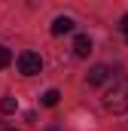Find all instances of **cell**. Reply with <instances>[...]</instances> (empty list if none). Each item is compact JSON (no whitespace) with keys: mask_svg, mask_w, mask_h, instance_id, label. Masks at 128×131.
<instances>
[{"mask_svg":"<svg viewBox=\"0 0 128 131\" xmlns=\"http://www.w3.org/2000/svg\"><path fill=\"white\" fill-rule=\"evenodd\" d=\"M58 98H61V92H58V89H49V92L43 95V104H46V107H55Z\"/></svg>","mask_w":128,"mask_h":131,"instance_id":"cell-7","label":"cell"},{"mask_svg":"<svg viewBox=\"0 0 128 131\" xmlns=\"http://www.w3.org/2000/svg\"><path fill=\"white\" fill-rule=\"evenodd\" d=\"M49 131H58V128H49Z\"/></svg>","mask_w":128,"mask_h":131,"instance_id":"cell-10","label":"cell"},{"mask_svg":"<svg viewBox=\"0 0 128 131\" xmlns=\"http://www.w3.org/2000/svg\"><path fill=\"white\" fill-rule=\"evenodd\" d=\"M9 131H15V128H9Z\"/></svg>","mask_w":128,"mask_h":131,"instance_id":"cell-11","label":"cell"},{"mask_svg":"<svg viewBox=\"0 0 128 131\" xmlns=\"http://www.w3.org/2000/svg\"><path fill=\"white\" fill-rule=\"evenodd\" d=\"M18 70H22L25 76H37V73L43 70V58H40L37 52H22V55H18Z\"/></svg>","mask_w":128,"mask_h":131,"instance_id":"cell-2","label":"cell"},{"mask_svg":"<svg viewBox=\"0 0 128 131\" xmlns=\"http://www.w3.org/2000/svg\"><path fill=\"white\" fill-rule=\"evenodd\" d=\"M86 79H89V85H101V82H107V79H110V67H104V64L92 67Z\"/></svg>","mask_w":128,"mask_h":131,"instance_id":"cell-3","label":"cell"},{"mask_svg":"<svg viewBox=\"0 0 128 131\" xmlns=\"http://www.w3.org/2000/svg\"><path fill=\"white\" fill-rule=\"evenodd\" d=\"M73 31V18H67V15H58L55 21H52V34L55 37H61V34H70Z\"/></svg>","mask_w":128,"mask_h":131,"instance_id":"cell-4","label":"cell"},{"mask_svg":"<svg viewBox=\"0 0 128 131\" xmlns=\"http://www.w3.org/2000/svg\"><path fill=\"white\" fill-rule=\"evenodd\" d=\"M104 110H110V113H128V76L122 79H116L107 92H104Z\"/></svg>","mask_w":128,"mask_h":131,"instance_id":"cell-1","label":"cell"},{"mask_svg":"<svg viewBox=\"0 0 128 131\" xmlns=\"http://www.w3.org/2000/svg\"><path fill=\"white\" fill-rule=\"evenodd\" d=\"M119 28H122V34H125V40H128V15H122V25Z\"/></svg>","mask_w":128,"mask_h":131,"instance_id":"cell-9","label":"cell"},{"mask_svg":"<svg viewBox=\"0 0 128 131\" xmlns=\"http://www.w3.org/2000/svg\"><path fill=\"white\" fill-rule=\"evenodd\" d=\"M73 52H76V55H79V58H86V55H89V52H92V40H89V37H86V34H79V37H76V40H73Z\"/></svg>","mask_w":128,"mask_h":131,"instance_id":"cell-5","label":"cell"},{"mask_svg":"<svg viewBox=\"0 0 128 131\" xmlns=\"http://www.w3.org/2000/svg\"><path fill=\"white\" fill-rule=\"evenodd\" d=\"M15 107H18V101L12 98V95H6V98L0 101V110H3V113H15Z\"/></svg>","mask_w":128,"mask_h":131,"instance_id":"cell-6","label":"cell"},{"mask_svg":"<svg viewBox=\"0 0 128 131\" xmlns=\"http://www.w3.org/2000/svg\"><path fill=\"white\" fill-rule=\"evenodd\" d=\"M9 61H12V52H9L6 46H0V70H3V67H9Z\"/></svg>","mask_w":128,"mask_h":131,"instance_id":"cell-8","label":"cell"}]
</instances>
